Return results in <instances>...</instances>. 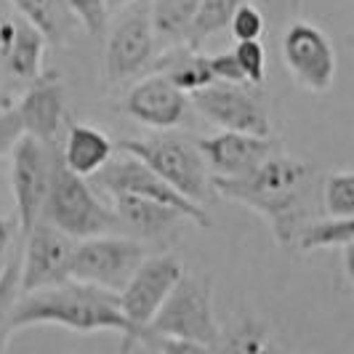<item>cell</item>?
I'll return each instance as SVG.
<instances>
[{
  "label": "cell",
  "instance_id": "cell-25",
  "mask_svg": "<svg viewBox=\"0 0 354 354\" xmlns=\"http://www.w3.org/2000/svg\"><path fill=\"white\" fill-rule=\"evenodd\" d=\"M319 208L330 218H354V174L333 171L319 181Z\"/></svg>",
  "mask_w": 354,
  "mask_h": 354
},
{
  "label": "cell",
  "instance_id": "cell-8",
  "mask_svg": "<svg viewBox=\"0 0 354 354\" xmlns=\"http://www.w3.org/2000/svg\"><path fill=\"white\" fill-rule=\"evenodd\" d=\"M184 266L176 256H152L144 259L139 269L131 274V280L118 293V306L128 319V325L136 333V344H144V328L149 319L158 315L162 301L174 290V285L181 280Z\"/></svg>",
  "mask_w": 354,
  "mask_h": 354
},
{
  "label": "cell",
  "instance_id": "cell-13",
  "mask_svg": "<svg viewBox=\"0 0 354 354\" xmlns=\"http://www.w3.org/2000/svg\"><path fill=\"white\" fill-rule=\"evenodd\" d=\"M283 62L304 91L325 93L336 80V48L328 35L309 21H293L285 30Z\"/></svg>",
  "mask_w": 354,
  "mask_h": 354
},
{
  "label": "cell",
  "instance_id": "cell-3",
  "mask_svg": "<svg viewBox=\"0 0 354 354\" xmlns=\"http://www.w3.org/2000/svg\"><path fill=\"white\" fill-rule=\"evenodd\" d=\"M218 333L221 328L213 312L211 280L184 272L158 309V315L144 328V344H152L158 338H174L211 349L218 341Z\"/></svg>",
  "mask_w": 354,
  "mask_h": 354
},
{
  "label": "cell",
  "instance_id": "cell-5",
  "mask_svg": "<svg viewBox=\"0 0 354 354\" xmlns=\"http://www.w3.org/2000/svg\"><path fill=\"white\" fill-rule=\"evenodd\" d=\"M118 147L123 155L142 160L171 189H176L184 200L200 208L213 195L211 174L197 144L178 136H149V139H123Z\"/></svg>",
  "mask_w": 354,
  "mask_h": 354
},
{
  "label": "cell",
  "instance_id": "cell-22",
  "mask_svg": "<svg viewBox=\"0 0 354 354\" xmlns=\"http://www.w3.org/2000/svg\"><path fill=\"white\" fill-rule=\"evenodd\" d=\"M200 0H152L149 24L158 40L171 46H187Z\"/></svg>",
  "mask_w": 354,
  "mask_h": 354
},
{
  "label": "cell",
  "instance_id": "cell-32",
  "mask_svg": "<svg viewBox=\"0 0 354 354\" xmlns=\"http://www.w3.org/2000/svg\"><path fill=\"white\" fill-rule=\"evenodd\" d=\"M21 136H24V131H21V123H19L14 106L0 109V158L14 152V147L19 144Z\"/></svg>",
  "mask_w": 354,
  "mask_h": 354
},
{
  "label": "cell",
  "instance_id": "cell-27",
  "mask_svg": "<svg viewBox=\"0 0 354 354\" xmlns=\"http://www.w3.org/2000/svg\"><path fill=\"white\" fill-rule=\"evenodd\" d=\"M21 288H19V256H11L6 272L0 274V354H6L11 341V315L17 306Z\"/></svg>",
  "mask_w": 354,
  "mask_h": 354
},
{
  "label": "cell",
  "instance_id": "cell-4",
  "mask_svg": "<svg viewBox=\"0 0 354 354\" xmlns=\"http://www.w3.org/2000/svg\"><path fill=\"white\" fill-rule=\"evenodd\" d=\"M40 221L64 232L72 240H88V237L120 230L112 208H106L104 203L93 195L86 178L67 171L62 165V158L56 160Z\"/></svg>",
  "mask_w": 354,
  "mask_h": 354
},
{
  "label": "cell",
  "instance_id": "cell-9",
  "mask_svg": "<svg viewBox=\"0 0 354 354\" xmlns=\"http://www.w3.org/2000/svg\"><path fill=\"white\" fill-rule=\"evenodd\" d=\"M96 184L106 189L112 197L118 195H128V197H142V200H152V203H160L171 211L181 213L187 221H192L195 227H208L211 218L208 213L203 211L200 205L184 200L176 189H171L158 174H152L142 160L125 155L120 160H109L99 174H93Z\"/></svg>",
  "mask_w": 354,
  "mask_h": 354
},
{
  "label": "cell",
  "instance_id": "cell-6",
  "mask_svg": "<svg viewBox=\"0 0 354 354\" xmlns=\"http://www.w3.org/2000/svg\"><path fill=\"white\" fill-rule=\"evenodd\" d=\"M144 259H147V250L133 237H125V234L88 237L75 245L70 280L93 285L109 293H120Z\"/></svg>",
  "mask_w": 354,
  "mask_h": 354
},
{
  "label": "cell",
  "instance_id": "cell-24",
  "mask_svg": "<svg viewBox=\"0 0 354 354\" xmlns=\"http://www.w3.org/2000/svg\"><path fill=\"white\" fill-rule=\"evenodd\" d=\"M248 0H200L197 3V14L192 21V32H189V48H197L205 37L216 35L221 30L230 27L232 14Z\"/></svg>",
  "mask_w": 354,
  "mask_h": 354
},
{
  "label": "cell",
  "instance_id": "cell-37",
  "mask_svg": "<svg viewBox=\"0 0 354 354\" xmlns=\"http://www.w3.org/2000/svg\"><path fill=\"white\" fill-rule=\"evenodd\" d=\"M290 6H293V11L299 14V11H301V6H304V0H290Z\"/></svg>",
  "mask_w": 354,
  "mask_h": 354
},
{
  "label": "cell",
  "instance_id": "cell-11",
  "mask_svg": "<svg viewBox=\"0 0 354 354\" xmlns=\"http://www.w3.org/2000/svg\"><path fill=\"white\" fill-rule=\"evenodd\" d=\"M75 253V240L56 227L37 221L24 234V253L19 259V288L32 293L70 280V264Z\"/></svg>",
  "mask_w": 354,
  "mask_h": 354
},
{
  "label": "cell",
  "instance_id": "cell-1",
  "mask_svg": "<svg viewBox=\"0 0 354 354\" xmlns=\"http://www.w3.org/2000/svg\"><path fill=\"white\" fill-rule=\"evenodd\" d=\"M319 181L317 165L277 152L243 178L211 176V192L261 216L274 240L293 248L299 232L317 218Z\"/></svg>",
  "mask_w": 354,
  "mask_h": 354
},
{
  "label": "cell",
  "instance_id": "cell-36",
  "mask_svg": "<svg viewBox=\"0 0 354 354\" xmlns=\"http://www.w3.org/2000/svg\"><path fill=\"white\" fill-rule=\"evenodd\" d=\"M259 354H283V352H280V349H277L274 344H266V346H264V349H261Z\"/></svg>",
  "mask_w": 354,
  "mask_h": 354
},
{
  "label": "cell",
  "instance_id": "cell-18",
  "mask_svg": "<svg viewBox=\"0 0 354 354\" xmlns=\"http://www.w3.org/2000/svg\"><path fill=\"white\" fill-rule=\"evenodd\" d=\"M46 40L35 27H30L24 19L6 21L0 27V51L6 59L8 72L19 80H37L43 77V56H46Z\"/></svg>",
  "mask_w": 354,
  "mask_h": 354
},
{
  "label": "cell",
  "instance_id": "cell-10",
  "mask_svg": "<svg viewBox=\"0 0 354 354\" xmlns=\"http://www.w3.org/2000/svg\"><path fill=\"white\" fill-rule=\"evenodd\" d=\"M197 112L218 125L221 131L248 133V136H269L272 133V115L264 99L245 86H227L211 83L208 88L197 91L192 96Z\"/></svg>",
  "mask_w": 354,
  "mask_h": 354
},
{
  "label": "cell",
  "instance_id": "cell-7",
  "mask_svg": "<svg viewBox=\"0 0 354 354\" xmlns=\"http://www.w3.org/2000/svg\"><path fill=\"white\" fill-rule=\"evenodd\" d=\"M59 152L53 144H43L32 136H21L14 147V168H11V189L17 200L19 232L21 237L40 221L46 195L51 187L53 168Z\"/></svg>",
  "mask_w": 354,
  "mask_h": 354
},
{
  "label": "cell",
  "instance_id": "cell-29",
  "mask_svg": "<svg viewBox=\"0 0 354 354\" xmlns=\"http://www.w3.org/2000/svg\"><path fill=\"white\" fill-rule=\"evenodd\" d=\"M266 21L264 14L253 6V3H243L230 19V32L234 35L237 43H245V40H259L264 35Z\"/></svg>",
  "mask_w": 354,
  "mask_h": 354
},
{
  "label": "cell",
  "instance_id": "cell-19",
  "mask_svg": "<svg viewBox=\"0 0 354 354\" xmlns=\"http://www.w3.org/2000/svg\"><path fill=\"white\" fill-rule=\"evenodd\" d=\"M112 152H115V144L102 128L91 123H75L67 131V142L59 158H62V165L75 176L88 178L99 174L112 160Z\"/></svg>",
  "mask_w": 354,
  "mask_h": 354
},
{
  "label": "cell",
  "instance_id": "cell-31",
  "mask_svg": "<svg viewBox=\"0 0 354 354\" xmlns=\"http://www.w3.org/2000/svg\"><path fill=\"white\" fill-rule=\"evenodd\" d=\"M208 67H211L213 83H227V86H243L245 77L237 67V59L232 51H221L208 56Z\"/></svg>",
  "mask_w": 354,
  "mask_h": 354
},
{
  "label": "cell",
  "instance_id": "cell-35",
  "mask_svg": "<svg viewBox=\"0 0 354 354\" xmlns=\"http://www.w3.org/2000/svg\"><path fill=\"white\" fill-rule=\"evenodd\" d=\"M133 3H136V0H104L106 14H112V11H123V8L133 6Z\"/></svg>",
  "mask_w": 354,
  "mask_h": 354
},
{
  "label": "cell",
  "instance_id": "cell-21",
  "mask_svg": "<svg viewBox=\"0 0 354 354\" xmlns=\"http://www.w3.org/2000/svg\"><path fill=\"white\" fill-rule=\"evenodd\" d=\"M162 64L158 67V72L174 83L184 96H195L197 91L208 88L213 83L211 67H208V56L200 53L197 48L189 46H178L176 51L165 53V59H160Z\"/></svg>",
  "mask_w": 354,
  "mask_h": 354
},
{
  "label": "cell",
  "instance_id": "cell-28",
  "mask_svg": "<svg viewBox=\"0 0 354 354\" xmlns=\"http://www.w3.org/2000/svg\"><path fill=\"white\" fill-rule=\"evenodd\" d=\"M234 59H237V67L243 72L245 83L250 86H261L266 77V51L259 40H245V43H237L234 48Z\"/></svg>",
  "mask_w": 354,
  "mask_h": 354
},
{
  "label": "cell",
  "instance_id": "cell-15",
  "mask_svg": "<svg viewBox=\"0 0 354 354\" xmlns=\"http://www.w3.org/2000/svg\"><path fill=\"white\" fill-rule=\"evenodd\" d=\"M187 106H189L187 96L174 83H168L160 72L139 77L125 93L123 102V109L136 123L158 128V131L176 128L187 115Z\"/></svg>",
  "mask_w": 354,
  "mask_h": 354
},
{
  "label": "cell",
  "instance_id": "cell-12",
  "mask_svg": "<svg viewBox=\"0 0 354 354\" xmlns=\"http://www.w3.org/2000/svg\"><path fill=\"white\" fill-rule=\"evenodd\" d=\"M158 59V37L149 24V8L136 6L106 37L104 75L109 83H125L149 70Z\"/></svg>",
  "mask_w": 354,
  "mask_h": 354
},
{
  "label": "cell",
  "instance_id": "cell-2",
  "mask_svg": "<svg viewBox=\"0 0 354 354\" xmlns=\"http://www.w3.org/2000/svg\"><path fill=\"white\" fill-rule=\"evenodd\" d=\"M37 325H56L72 333H120V354H131L136 346V333L118 306V293L72 280L19 296L11 315V333Z\"/></svg>",
  "mask_w": 354,
  "mask_h": 354
},
{
  "label": "cell",
  "instance_id": "cell-26",
  "mask_svg": "<svg viewBox=\"0 0 354 354\" xmlns=\"http://www.w3.org/2000/svg\"><path fill=\"white\" fill-rule=\"evenodd\" d=\"M266 344V325L253 317L240 319L227 333H218L211 354H259Z\"/></svg>",
  "mask_w": 354,
  "mask_h": 354
},
{
  "label": "cell",
  "instance_id": "cell-23",
  "mask_svg": "<svg viewBox=\"0 0 354 354\" xmlns=\"http://www.w3.org/2000/svg\"><path fill=\"white\" fill-rule=\"evenodd\" d=\"M354 245V218H315L309 221L296 243L293 250L299 253H312V250H330V248H346Z\"/></svg>",
  "mask_w": 354,
  "mask_h": 354
},
{
  "label": "cell",
  "instance_id": "cell-16",
  "mask_svg": "<svg viewBox=\"0 0 354 354\" xmlns=\"http://www.w3.org/2000/svg\"><path fill=\"white\" fill-rule=\"evenodd\" d=\"M24 136L43 144H56L64 128V88L59 77H37L14 106Z\"/></svg>",
  "mask_w": 354,
  "mask_h": 354
},
{
  "label": "cell",
  "instance_id": "cell-17",
  "mask_svg": "<svg viewBox=\"0 0 354 354\" xmlns=\"http://www.w3.org/2000/svg\"><path fill=\"white\" fill-rule=\"evenodd\" d=\"M112 213L118 218V227L142 240H162L165 234L176 230L178 224L184 221V216L160 203L152 200H142V197H128L118 195L112 197Z\"/></svg>",
  "mask_w": 354,
  "mask_h": 354
},
{
  "label": "cell",
  "instance_id": "cell-30",
  "mask_svg": "<svg viewBox=\"0 0 354 354\" xmlns=\"http://www.w3.org/2000/svg\"><path fill=\"white\" fill-rule=\"evenodd\" d=\"M75 11V17L80 19V27L88 35H99L106 24V6L104 0H67Z\"/></svg>",
  "mask_w": 354,
  "mask_h": 354
},
{
  "label": "cell",
  "instance_id": "cell-34",
  "mask_svg": "<svg viewBox=\"0 0 354 354\" xmlns=\"http://www.w3.org/2000/svg\"><path fill=\"white\" fill-rule=\"evenodd\" d=\"M11 243H14V224L0 218V274L11 261Z\"/></svg>",
  "mask_w": 354,
  "mask_h": 354
},
{
  "label": "cell",
  "instance_id": "cell-33",
  "mask_svg": "<svg viewBox=\"0 0 354 354\" xmlns=\"http://www.w3.org/2000/svg\"><path fill=\"white\" fill-rule=\"evenodd\" d=\"M158 344L160 354H211L208 346H200V344H189V341H174V338H158L152 341Z\"/></svg>",
  "mask_w": 354,
  "mask_h": 354
},
{
  "label": "cell",
  "instance_id": "cell-14",
  "mask_svg": "<svg viewBox=\"0 0 354 354\" xmlns=\"http://www.w3.org/2000/svg\"><path fill=\"white\" fill-rule=\"evenodd\" d=\"M197 149L205 160L213 178H243L253 174L264 160L280 152V144L269 136H248L221 131L208 139H200Z\"/></svg>",
  "mask_w": 354,
  "mask_h": 354
},
{
  "label": "cell",
  "instance_id": "cell-20",
  "mask_svg": "<svg viewBox=\"0 0 354 354\" xmlns=\"http://www.w3.org/2000/svg\"><path fill=\"white\" fill-rule=\"evenodd\" d=\"M21 19L35 27L46 43L56 48L67 46L80 30V19L75 17L67 0H11Z\"/></svg>",
  "mask_w": 354,
  "mask_h": 354
}]
</instances>
